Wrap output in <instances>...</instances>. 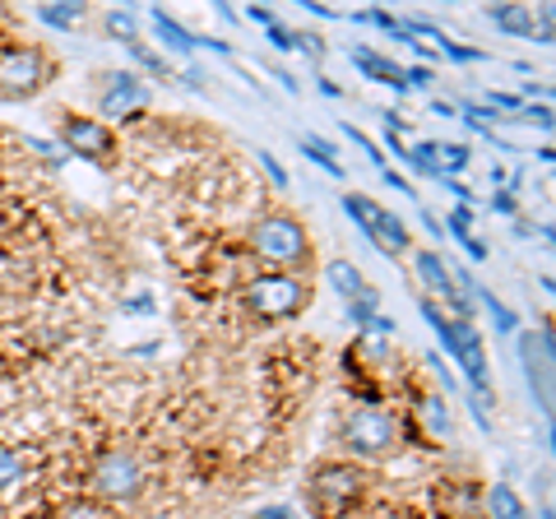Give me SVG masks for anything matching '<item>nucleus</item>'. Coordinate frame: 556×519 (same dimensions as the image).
<instances>
[{
    "label": "nucleus",
    "mask_w": 556,
    "mask_h": 519,
    "mask_svg": "<svg viewBox=\"0 0 556 519\" xmlns=\"http://www.w3.org/2000/svg\"><path fill=\"white\" fill-rule=\"evenodd\" d=\"M334 441L353 455V464H386L399 455V418L386 408H353L339 422Z\"/></svg>",
    "instance_id": "obj_3"
},
{
    "label": "nucleus",
    "mask_w": 556,
    "mask_h": 519,
    "mask_svg": "<svg viewBox=\"0 0 556 519\" xmlns=\"http://www.w3.org/2000/svg\"><path fill=\"white\" fill-rule=\"evenodd\" d=\"M468 167V144H431V177L455 181V172Z\"/></svg>",
    "instance_id": "obj_13"
},
{
    "label": "nucleus",
    "mask_w": 556,
    "mask_h": 519,
    "mask_svg": "<svg viewBox=\"0 0 556 519\" xmlns=\"http://www.w3.org/2000/svg\"><path fill=\"white\" fill-rule=\"evenodd\" d=\"M371 488L367 464L353 459H320L306 473V506L316 519H348L353 506H362V496Z\"/></svg>",
    "instance_id": "obj_2"
},
{
    "label": "nucleus",
    "mask_w": 556,
    "mask_h": 519,
    "mask_svg": "<svg viewBox=\"0 0 556 519\" xmlns=\"http://www.w3.org/2000/svg\"><path fill=\"white\" fill-rule=\"evenodd\" d=\"M102 28H108V38H116L121 47L139 38V24H135V14H126V10H112L108 20H102Z\"/></svg>",
    "instance_id": "obj_19"
},
{
    "label": "nucleus",
    "mask_w": 556,
    "mask_h": 519,
    "mask_svg": "<svg viewBox=\"0 0 556 519\" xmlns=\"http://www.w3.org/2000/svg\"><path fill=\"white\" fill-rule=\"evenodd\" d=\"M89 496L102 501V506H135L144 496V459L135 450H102L89 469Z\"/></svg>",
    "instance_id": "obj_4"
},
{
    "label": "nucleus",
    "mask_w": 556,
    "mask_h": 519,
    "mask_svg": "<svg viewBox=\"0 0 556 519\" xmlns=\"http://www.w3.org/2000/svg\"><path fill=\"white\" fill-rule=\"evenodd\" d=\"M525 121H533V126H543V130H552V107H538V112H529Z\"/></svg>",
    "instance_id": "obj_29"
},
{
    "label": "nucleus",
    "mask_w": 556,
    "mask_h": 519,
    "mask_svg": "<svg viewBox=\"0 0 556 519\" xmlns=\"http://www.w3.org/2000/svg\"><path fill=\"white\" fill-rule=\"evenodd\" d=\"M241 306L260 320H292L311 306V283L302 274H255V279L241 288Z\"/></svg>",
    "instance_id": "obj_5"
},
{
    "label": "nucleus",
    "mask_w": 556,
    "mask_h": 519,
    "mask_svg": "<svg viewBox=\"0 0 556 519\" xmlns=\"http://www.w3.org/2000/svg\"><path fill=\"white\" fill-rule=\"evenodd\" d=\"M153 28H159V38L167 42V47H177V51H190V47H200V38L195 33H186L177 20H167L163 10H153Z\"/></svg>",
    "instance_id": "obj_15"
},
{
    "label": "nucleus",
    "mask_w": 556,
    "mask_h": 519,
    "mask_svg": "<svg viewBox=\"0 0 556 519\" xmlns=\"http://www.w3.org/2000/svg\"><path fill=\"white\" fill-rule=\"evenodd\" d=\"M492 210H496V214H515V195H496Z\"/></svg>",
    "instance_id": "obj_31"
},
{
    "label": "nucleus",
    "mask_w": 556,
    "mask_h": 519,
    "mask_svg": "<svg viewBox=\"0 0 556 519\" xmlns=\"http://www.w3.org/2000/svg\"><path fill=\"white\" fill-rule=\"evenodd\" d=\"M269 42H274L278 51H292V47H298V33H292L288 24H274V28H269Z\"/></svg>",
    "instance_id": "obj_25"
},
{
    "label": "nucleus",
    "mask_w": 556,
    "mask_h": 519,
    "mask_svg": "<svg viewBox=\"0 0 556 519\" xmlns=\"http://www.w3.org/2000/svg\"><path fill=\"white\" fill-rule=\"evenodd\" d=\"M56 135H61V144L75 153V159L84 163H93L102 172H112L121 163V140H116V130L108 126V121H98V116H84L75 107H61L56 112Z\"/></svg>",
    "instance_id": "obj_6"
},
{
    "label": "nucleus",
    "mask_w": 556,
    "mask_h": 519,
    "mask_svg": "<svg viewBox=\"0 0 556 519\" xmlns=\"http://www.w3.org/2000/svg\"><path fill=\"white\" fill-rule=\"evenodd\" d=\"M486 501H492V515H496V519H529L510 488H492V496H486Z\"/></svg>",
    "instance_id": "obj_21"
},
{
    "label": "nucleus",
    "mask_w": 556,
    "mask_h": 519,
    "mask_svg": "<svg viewBox=\"0 0 556 519\" xmlns=\"http://www.w3.org/2000/svg\"><path fill=\"white\" fill-rule=\"evenodd\" d=\"M380 519H399V515H380Z\"/></svg>",
    "instance_id": "obj_34"
},
{
    "label": "nucleus",
    "mask_w": 556,
    "mask_h": 519,
    "mask_svg": "<svg viewBox=\"0 0 556 519\" xmlns=\"http://www.w3.org/2000/svg\"><path fill=\"white\" fill-rule=\"evenodd\" d=\"M51 75H56V65H51V56L42 47H5L0 51V98L5 102H28L38 98Z\"/></svg>",
    "instance_id": "obj_7"
},
{
    "label": "nucleus",
    "mask_w": 556,
    "mask_h": 519,
    "mask_svg": "<svg viewBox=\"0 0 556 519\" xmlns=\"http://www.w3.org/2000/svg\"><path fill=\"white\" fill-rule=\"evenodd\" d=\"M126 51H130V61H135V65H144L149 75H167V61H163L153 47L139 42V38H135V42H126Z\"/></svg>",
    "instance_id": "obj_22"
},
{
    "label": "nucleus",
    "mask_w": 556,
    "mask_h": 519,
    "mask_svg": "<svg viewBox=\"0 0 556 519\" xmlns=\"http://www.w3.org/2000/svg\"><path fill=\"white\" fill-rule=\"evenodd\" d=\"M422 418L437 427V431H450V413H445V400H441V394H431V400L422 404Z\"/></svg>",
    "instance_id": "obj_23"
},
{
    "label": "nucleus",
    "mask_w": 556,
    "mask_h": 519,
    "mask_svg": "<svg viewBox=\"0 0 556 519\" xmlns=\"http://www.w3.org/2000/svg\"><path fill=\"white\" fill-rule=\"evenodd\" d=\"M149 84L139 79L135 71H102L98 75V112L102 116H121V121H130L135 112H144L149 107Z\"/></svg>",
    "instance_id": "obj_8"
},
{
    "label": "nucleus",
    "mask_w": 556,
    "mask_h": 519,
    "mask_svg": "<svg viewBox=\"0 0 556 519\" xmlns=\"http://www.w3.org/2000/svg\"><path fill=\"white\" fill-rule=\"evenodd\" d=\"M255 159H260V163H265V172H269V177H274L278 186H288V172H283V167H278V163H274V153H265V149H255Z\"/></svg>",
    "instance_id": "obj_27"
},
{
    "label": "nucleus",
    "mask_w": 556,
    "mask_h": 519,
    "mask_svg": "<svg viewBox=\"0 0 556 519\" xmlns=\"http://www.w3.org/2000/svg\"><path fill=\"white\" fill-rule=\"evenodd\" d=\"M492 102L496 107H506V112H519V98H510V93H492Z\"/></svg>",
    "instance_id": "obj_32"
},
{
    "label": "nucleus",
    "mask_w": 556,
    "mask_h": 519,
    "mask_svg": "<svg viewBox=\"0 0 556 519\" xmlns=\"http://www.w3.org/2000/svg\"><path fill=\"white\" fill-rule=\"evenodd\" d=\"M56 519H116V510L102 506V501H93V496H75V501H65Z\"/></svg>",
    "instance_id": "obj_16"
},
{
    "label": "nucleus",
    "mask_w": 556,
    "mask_h": 519,
    "mask_svg": "<svg viewBox=\"0 0 556 519\" xmlns=\"http://www.w3.org/2000/svg\"><path fill=\"white\" fill-rule=\"evenodd\" d=\"M376 311H380V292H376L371 283L362 288L353 302H348V316H353V325H357V330H367V325L376 320Z\"/></svg>",
    "instance_id": "obj_17"
},
{
    "label": "nucleus",
    "mask_w": 556,
    "mask_h": 519,
    "mask_svg": "<svg viewBox=\"0 0 556 519\" xmlns=\"http://www.w3.org/2000/svg\"><path fill=\"white\" fill-rule=\"evenodd\" d=\"M367 237H371V241H376V246L386 251V255H408V251H413V237H408V228H404V223H399L394 214H386V210L376 214V223H371V232H367Z\"/></svg>",
    "instance_id": "obj_11"
},
{
    "label": "nucleus",
    "mask_w": 556,
    "mask_h": 519,
    "mask_svg": "<svg viewBox=\"0 0 556 519\" xmlns=\"http://www.w3.org/2000/svg\"><path fill=\"white\" fill-rule=\"evenodd\" d=\"M450 228H455V237H459V241L468 237V228H473V214H468V204H464V210L450 214Z\"/></svg>",
    "instance_id": "obj_26"
},
{
    "label": "nucleus",
    "mask_w": 556,
    "mask_h": 519,
    "mask_svg": "<svg viewBox=\"0 0 556 519\" xmlns=\"http://www.w3.org/2000/svg\"><path fill=\"white\" fill-rule=\"evenodd\" d=\"M486 20H492L501 33H519V38H529V33H533L529 5H492V10H486Z\"/></svg>",
    "instance_id": "obj_14"
},
{
    "label": "nucleus",
    "mask_w": 556,
    "mask_h": 519,
    "mask_svg": "<svg viewBox=\"0 0 556 519\" xmlns=\"http://www.w3.org/2000/svg\"><path fill=\"white\" fill-rule=\"evenodd\" d=\"M251 20H255V24H265V28H274V24H278V20H274V14H269L265 5H251Z\"/></svg>",
    "instance_id": "obj_30"
},
{
    "label": "nucleus",
    "mask_w": 556,
    "mask_h": 519,
    "mask_svg": "<svg viewBox=\"0 0 556 519\" xmlns=\"http://www.w3.org/2000/svg\"><path fill=\"white\" fill-rule=\"evenodd\" d=\"M386 181H390L394 190H408V181H404V177H394V172H390V167H386ZM408 195H413V190H408Z\"/></svg>",
    "instance_id": "obj_33"
},
{
    "label": "nucleus",
    "mask_w": 556,
    "mask_h": 519,
    "mask_svg": "<svg viewBox=\"0 0 556 519\" xmlns=\"http://www.w3.org/2000/svg\"><path fill=\"white\" fill-rule=\"evenodd\" d=\"M84 5H42L38 14H42V24H56V28H70V20H75Z\"/></svg>",
    "instance_id": "obj_24"
},
{
    "label": "nucleus",
    "mask_w": 556,
    "mask_h": 519,
    "mask_svg": "<svg viewBox=\"0 0 556 519\" xmlns=\"http://www.w3.org/2000/svg\"><path fill=\"white\" fill-rule=\"evenodd\" d=\"M519 362H525L529 390L543 413H552V325L543 320L533 334H519Z\"/></svg>",
    "instance_id": "obj_9"
},
{
    "label": "nucleus",
    "mask_w": 556,
    "mask_h": 519,
    "mask_svg": "<svg viewBox=\"0 0 556 519\" xmlns=\"http://www.w3.org/2000/svg\"><path fill=\"white\" fill-rule=\"evenodd\" d=\"M417 279L427 283V292H437V298L455 302L459 288H455V274H450V265L437 255V251H417Z\"/></svg>",
    "instance_id": "obj_10"
},
{
    "label": "nucleus",
    "mask_w": 556,
    "mask_h": 519,
    "mask_svg": "<svg viewBox=\"0 0 556 519\" xmlns=\"http://www.w3.org/2000/svg\"><path fill=\"white\" fill-rule=\"evenodd\" d=\"M247 251L255 260L274 265V274H302L316 265V241H311L306 223L288 210H265L247 228Z\"/></svg>",
    "instance_id": "obj_1"
},
{
    "label": "nucleus",
    "mask_w": 556,
    "mask_h": 519,
    "mask_svg": "<svg viewBox=\"0 0 556 519\" xmlns=\"http://www.w3.org/2000/svg\"><path fill=\"white\" fill-rule=\"evenodd\" d=\"M24 478V455L14 445H0V492H10Z\"/></svg>",
    "instance_id": "obj_20"
},
{
    "label": "nucleus",
    "mask_w": 556,
    "mask_h": 519,
    "mask_svg": "<svg viewBox=\"0 0 556 519\" xmlns=\"http://www.w3.org/2000/svg\"><path fill=\"white\" fill-rule=\"evenodd\" d=\"M325 279H329V288H334L343 302H353L357 292L367 288V279L357 274V265H348V260H329V265H325Z\"/></svg>",
    "instance_id": "obj_12"
},
{
    "label": "nucleus",
    "mask_w": 556,
    "mask_h": 519,
    "mask_svg": "<svg viewBox=\"0 0 556 519\" xmlns=\"http://www.w3.org/2000/svg\"><path fill=\"white\" fill-rule=\"evenodd\" d=\"M302 153H306L311 163H320L329 177H343V163L334 159V149H329L325 140H316V135H302Z\"/></svg>",
    "instance_id": "obj_18"
},
{
    "label": "nucleus",
    "mask_w": 556,
    "mask_h": 519,
    "mask_svg": "<svg viewBox=\"0 0 556 519\" xmlns=\"http://www.w3.org/2000/svg\"><path fill=\"white\" fill-rule=\"evenodd\" d=\"M343 130H348V135H353V144H362V149H367V153H371V163H386V153H380V149H376V144H371V140H367V135H362L357 126H343Z\"/></svg>",
    "instance_id": "obj_28"
}]
</instances>
